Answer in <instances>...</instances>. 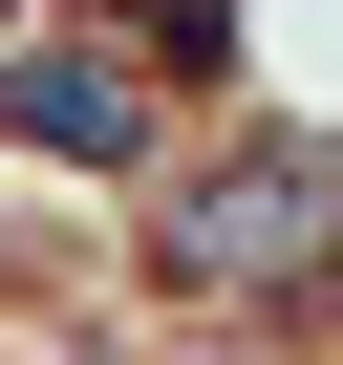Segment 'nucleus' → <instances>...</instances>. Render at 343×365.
Listing matches in <instances>:
<instances>
[{
	"instance_id": "nucleus-1",
	"label": "nucleus",
	"mask_w": 343,
	"mask_h": 365,
	"mask_svg": "<svg viewBox=\"0 0 343 365\" xmlns=\"http://www.w3.org/2000/svg\"><path fill=\"white\" fill-rule=\"evenodd\" d=\"M343 237V150H258V172H215V194H172V279H258V258H322Z\"/></svg>"
},
{
	"instance_id": "nucleus-2",
	"label": "nucleus",
	"mask_w": 343,
	"mask_h": 365,
	"mask_svg": "<svg viewBox=\"0 0 343 365\" xmlns=\"http://www.w3.org/2000/svg\"><path fill=\"white\" fill-rule=\"evenodd\" d=\"M0 108H22L43 150H129L150 108H129V65H0Z\"/></svg>"
}]
</instances>
